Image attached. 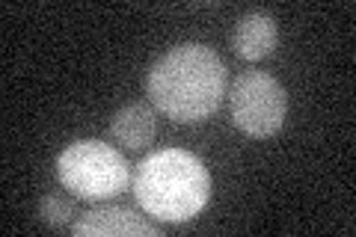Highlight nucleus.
Returning <instances> with one entry per match:
<instances>
[{"mask_svg":"<svg viewBox=\"0 0 356 237\" xmlns=\"http://www.w3.org/2000/svg\"><path fill=\"white\" fill-rule=\"evenodd\" d=\"M146 89L158 113L178 125H193L208 119L222 104L226 63L208 44H175L149 69Z\"/></svg>","mask_w":356,"mask_h":237,"instance_id":"nucleus-1","label":"nucleus"},{"mask_svg":"<svg viewBox=\"0 0 356 237\" xmlns=\"http://www.w3.org/2000/svg\"><path fill=\"white\" fill-rule=\"evenodd\" d=\"M134 199L158 222H187L199 217L211 199L208 166L193 152L161 149L134 172Z\"/></svg>","mask_w":356,"mask_h":237,"instance_id":"nucleus-2","label":"nucleus"},{"mask_svg":"<svg viewBox=\"0 0 356 237\" xmlns=\"http://www.w3.org/2000/svg\"><path fill=\"white\" fill-rule=\"evenodd\" d=\"M57 178L72 196L83 202H107L125 193L131 166L110 142L77 140L57 157Z\"/></svg>","mask_w":356,"mask_h":237,"instance_id":"nucleus-3","label":"nucleus"},{"mask_svg":"<svg viewBox=\"0 0 356 237\" xmlns=\"http://www.w3.org/2000/svg\"><path fill=\"white\" fill-rule=\"evenodd\" d=\"M288 113V95L282 83L267 72H243L229 92V116L241 133L267 140L280 133Z\"/></svg>","mask_w":356,"mask_h":237,"instance_id":"nucleus-4","label":"nucleus"},{"mask_svg":"<svg viewBox=\"0 0 356 237\" xmlns=\"http://www.w3.org/2000/svg\"><path fill=\"white\" fill-rule=\"evenodd\" d=\"M74 237H161L163 229L158 220L128 205H102L81 213L72 222Z\"/></svg>","mask_w":356,"mask_h":237,"instance_id":"nucleus-5","label":"nucleus"},{"mask_svg":"<svg viewBox=\"0 0 356 237\" xmlns=\"http://www.w3.org/2000/svg\"><path fill=\"white\" fill-rule=\"evenodd\" d=\"M280 44V27L276 18L267 13H247L238 18L235 33H232V48L241 60L259 63L264 56H270Z\"/></svg>","mask_w":356,"mask_h":237,"instance_id":"nucleus-6","label":"nucleus"},{"mask_svg":"<svg viewBox=\"0 0 356 237\" xmlns=\"http://www.w3.org/2000/svg\"><path fill=\"white\" fill-rule=\"evenodd\" d=\"M110 137H113L122 149L140 152L158 137V116H154L152 104L143 101H131V104L119 107L110 119Z\"/></svg>","mask_w":356,"mask_h":237,"instance_id":"nucleus-7","label":"nucleus"},{"mask_svg":"<svg viewBox=\"0 0 356 237\" xmlns=\"http://www.w3.org/2000/svg\"><path fill=\"white\" fill-rule=\"evenodd\" d=\"M74 202L63 193H48L39 199V220L54 225V229H63V225H69L74 220Z\"/></svg>","mask_w":356,"mask_h":237,"instance_id":"nucleus-8","label":"nucleus"}]
</instances>
